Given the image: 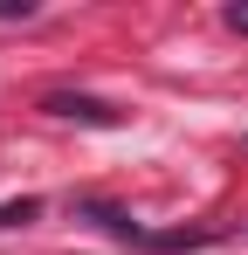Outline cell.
<instances>
[{
  "label": "cell",
  "instance_id": "1",
  "mask_svg": "<svg viewBox=\"0 0 248 255\" xmlns=\"http://www.w3.org/2000/svg\"><path fill=\"white\" fill-rule=\"evenodd\" d=\"M41 111H48V118H76V125H97V131L124 125V111H118V104H104V97H83V90H48V97H41Z\"/></svg>",
  "mask_w": 248,
  "mask_h": 255
},
{
  "label": "cell",
  "instance_id": "2",
  "mask_svg": "<svg viewBox=\"0 0 248 255\" xmlns=\"http://www.w3.org/2000/svg\"><path fill=\"white\" fill-rule=\"evenodd\" d=\"M76 221H97L104 235H118V242H138V249H152V235L131 221L124 207H111V200H76Z\"/></svg>",
  "mask_w": 248,
  "mask_h": 255
},
{
  "label": "cell",
  "instance_id": "3",
  "mask_svg": "<svg viewBox=\"0 0 248 255\" xmlns=\"http://www.w3.org/2000/svg\"><path fill=\"white\" fill-rule=\"evenodd\" d=\"M35 214H41V200H35V193H21V200H7V207H0V228H28Z\"/></svg>",
  "mask_w": 248,
  "mask_h": 255
},
{
  "label": "cell",
  "instance_id": "4",
  "mask_svg": "<svg viewBox=\"0 0 248 255\" xmlns=\"http://www.w3.org/2000/svg\"><path fill=\"white\" fill-rule=\"evenodd\" d=\"M35 14V0H0V21H28Z\"/></svg>",
  "mask_w": 248,
  "mask_h": 255
},
{
  "label": "cell",
  "instance_id": "5",
  "mask_svg": "<svg viewBox=\"0 0 248 255\" xmlns=\"http://www.w3.org/2000/svg\"><path fill=\"white\" fill-rule=\"evenodd\" d=\"M221 21H228V28H235V35H248V7H228V14H221Z\"/></svg>",
  "mask_w": 248,
  "mask_h": 255
}]
</instances>
